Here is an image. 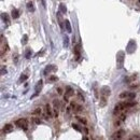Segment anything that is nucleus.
Here are the masks:
<instances>
[{
  "label": "nucleus",
  "instance_id": "14",
  "mask_svg": "<svg viewBox=\"0 0 140 140\" xmlns=\"http://www.w3.org/2000/svg\"><path fill=\"white\" fill-rule=\"evenodd\" d=\"M56 70V68L54 67V65H51V66H47L46 68H45V70H44V74H47V72H52V71H55Z\"/></svg>",
  "mask_w": 140,
  "mask_h": 140
},
{
  "label": "nucleus",
  "instance_id": "26",
  "mask_svg": "<svg viewBox=\"0 0 140 140\" xmlns=\"http://www.w3.org/2000/svg\"><path fill=\"white\" fill-rule=\"evenodd\" d=\"M6 73V67L2 66V67H1V74H2V75H4Z\"/></svg>",
  "mask_w": 140,
  "mask_h": 140
},
{
  "label": "nucleus",
  "instance_id": "18",
  "mask_svg": "<svg viewBox=\"0 0 140 140\" xmlns=\"http://www.w3.org/2000/svg\"><path fill=\"white\" fill-rule=\"evenodd\" d=\"M27 9L30 11V12H34V3H32V2H28V3H27Z\"/></svg>",
  "mask_w": 140,
  "mask_h": 140
},
{
  "label": "nucleus",
  "instance_id": "30",
  "mask_svg": "<svg viewBox=\"0 0 140 140\" xmlns=\"http://www.w3.org/2000/svg\"><path fill=\"white\" fill-rule=\"evenodd\" d=\"M50 81H57V78H56V77H52V78H50Z\"/></svg>",
  "mask_w": 140,
  "mask_h": 140
},
{
  "label": "nucleus",
  "instance_id": "23",
  "mask_svg": "<svg viewBox=\"0 0 140 140\" xmlns=\"http://www.w3.org/2000/svg\"><path fill=\"white\" fill-rule=\"evenodd\" d=\"M32 121H34V123H36V124H40L41 123L40 118H32Z\"/></svg>",
  "mask_w": 140,
  "mask_h": 140
},
{
  "label": "nucleus",
  "instance_id": "8",
  "mask_svg": "<svg viewBox=\"0 0 140 140\" xmlns=\"http://www.w3.org/2000/svg\"><path fill=\"white\" fill-rule=\"evenodd\" d=\"M125 135V130L124 129H120V130L115 131L113 135L111 136V139H122Z\"/></svg>",
  "mask_w": 140,
  "mask_h": 140
},
{
  "label": "nucleus",
  "instance_id": "16",
  "mask_svg": "<svg viewBox=\"0 0 140 140\" xmlns=\"http://www.w3.org/2000/svg\"><path fill=\"white\" fill-rule=\"evenodd\" d=\"M18 16H19L18 10H16V9H13V10H12V17L15 19V18H18Z\"/></svg>",
  "mask_w": 140,
  "mask_h": 140
},
{
  "label": "nucleus",
  "instance_id": "9",
  "mask_svg": "<svg viewBox=\"0 0 140 140\" xmlns=\"http://www.w3.org/2000/svg\"><path fill=\"white\" fill-rule=\"evenodd\" d=\"M13 129H14V126H13L12 124H6L3 126V129H2V131H3L4 134H9V133H12Z\"/></svg>",
  "mask_w": 140,
  "mask_h": 140
},
{
  "label": "nucleus",
  "instance_id": "25",
  "mask_svg": "<svg viewBox=\"0 0 140 140\" xmlns=\"http://www.w3.org/2000/svg\"><path fill=\"white\" fill-rule=\"evenodd\" d=\"M68 40H69V39H68V37H65V38H64V46H68Z\"/></svg>",
  "mask_w": 140,
  "mask_h": 140
},
{
  "label": "nucleus",
  "instance_id": "10",
  "mask_svg": "<svg viewBox=\"0 0 140 140\" xmlns=\"http://www.w3.org/2000/svg\"><path fill=\"white\" fill-rule=\"evenodd\" d=\"M124 53L123 52H120L118 53V68H122L123 67V60H124Z\"/></svg>",
  "mask_w": 140,
  "mask_h": 140
},
{
  "label": "nucleus",
  "instance_id": "19",
  "mask_svg": "<svg viewBox=\"0 0 140 140\" xmlns=\"http://www.w3.org/2000/svg\"><path fill=\"white\" fill-rule=\"evenodd\" d=\"M59 10L62 11L64 14H66V12H67V10H66V8H65V6L62 3H60V6H59Z\"/></svg>",
  "mask_w": 140,
  "mask_h": 140
},
{
  "label": "nucleus",
  "instance_id": "13",
  "mask_svg": "<svg viewBox=\"0 0 140 140\" xmlns=\"http://www.w3.org/2000/svg\"><path fill=\"white\" fill-rule=\"evenodd\" d=\"M32 114H34V115H37V116H40V115H42L43 114V111H42V109H41L40 107H38V108H36V109L34 110Z\"/></svg>",
  "mask_w": 140,
  "mask_h": 140
},
{
  "label": "nucleus",
  "instance_id": "24",
  "mask_svg": "<svg viewBox=\"0 0 140 140\" xmlns=\"http://www.w3.org/2000/svg\"><path fill=\"white\" fill-rule=\"evenodd\" d=\"M72 127L75 129V130H78V131H82V128H80L79 125H77V124H72Z\"/></svg>",
  "mask_w": 140,
  "mask_h": 140
},
{
  "label": "nucleus",
  "instance_id": "28",
  "mask_svg": "<svg viewBox=\"0 0 140 140\" xmlns=\"http://www.w3.org/2000/svg\"><path fill=\"white\" fill-rule=\"evenodd\" d=\"M27 78H28L27 75H22L21 79H19V81H21V82H22V81H25V80H27Z\"/></svg>",
  "mask_w": 140,
  "mask_h": 140
},
{
  "label": "nucleus",
  "instance_id": "29",
  "mask_svg": "<svg viewBox=\"0 0 140 140\" xmlns=\"http://www.w3.org/2000/svg\"><path fill=\"white\" fill-rule=\"evenodd\" d=\"M57 93H58V95H62V87H58L57 88Z\"/></svg>",
  "mask_w": 140,
  "mask_h": 140
},
{
  "label": "nucleus",
  "instance_id": "7",
  "mask_svg": "<svg viewBox=\"0 0 140 140\" xmlns=\"http://www.w3.org/2000/svg\"><path fill=\"white\" fill-rule=\"evenodd\" d=\"M59 102H58L57 99H54L53 100V115L54 118H57L58 113H59Z\"/></svg>",
  "mask_w": 140,
  "mask_h": 140
},
{
  "label": "nucleus",
  "instance_id": "15",
  "mask_svg": "<svg viewBox=\"0 0 140 140\" xmlns=\"http://www.w3.org/2000/svg\"><path fill=\"white\" fill-rule=\"evenodd\" d=\"M74 54L77 55V59H79L80 58V44L74 46Z\"/></svg>",
  "mask_w": 140,
  "mask_h": 140
},
{
  "label": "nucleus",
  "instance_id": "12",
  "mask_svg": "<svg viewBox=\"0 0 140 140\" xmlns=\"http://www.w3.org/2000/svg\"><path fill=\"white\" fill-rule=\"evenodd\" d=\"M42 85H43V82H42V80H40V81L37 83L36 87H34V90H36V95L41 90V88H42Z\"/></svg>",
  "mask_w": 140,
  "mask_h": 140
},
{
  "label": "nucleus",
  "instance_id": "1",
  "mask_svg": "<svg viewBox=\"0 0 140 140\" xmlns=\"http://www.w3.org/2000/svg\"><path fill=\"white\" fill-rule=\"evenodd\" d=\"M121 99H125V100H133L136 98V93L135 92H123L120 94Z\"/></svg>",
  "mask_w": 140,
  "mask_h": 140
},
{
  "label": "nucleus",
  "instance_id": "31",
  "mask_svg": "<svg viewBox=\"0 0 140 140\" xmlns=\"http://www.w3.org/2000/svg\"><path fill=\"white\" fill-rule=\"evenodd\" d=\"M129 139H139V137L138 136H134V137H130Z\"/></svg>",
  "mask_w": 140,
  "mask_h": 140
},
{
  "label": "nucleus",
  "instance_id": "5",
  "mask_svg": "<svg viewBox=\"0 0 140 140\" xmlns=\"http://www.w3.org/2000/svg\"><path fill=\"white\" fill-rule=\"evenodd\" d=\"M72 96H74V90H73L70 86H67L66 87V94H65V96H64V101L65 102H68L69 99H70Z\"/></svg>",
  "mask_w": 140,
  "mask_h": 140
},
{
  "label": "nucleus",
  "instance_id": "22",
  "mask_svg": "<svg viewBox=\"0 0 140 140\" xmlns=\"http://www.w3.org/2000/svg\"><path fill=\"white\" fill-rule=\"evenodd\" d=\"M27 39H28V36L27 34H24V37H23V40H22V43H23V44H26V43H27Z\"/></svg>",
  "mask_w": 140,
  "mask_h": 140
},
{
  "label": "nucleus",
  "instance_id": "20",
  "mask_svg": "<svg viewBox=\"0 0 140 140\" xmlns=\"http://www.w3.org/2000/svg\"><path fill=\"white\" fill-rule=\"evenodd\" d=\"M30 55H31V50H30V49L26 50V54H25V57H26V58H30Z\"/></svg>",
  "mask_w": 140,
  "mask_h": 140
},
{
  "label": "nucleus",
  "instance_id": "3",
  "mask_svg": "<svg viewBox=\"0 0 140 140\" xmlns=\"http://www.w3.org/2000/svg\"><path fill=\"white\" fill-rule=\"evenodd\" d=\"M126 106H125V102H120L118 103V105L114 107V115H120V114H122V112H124L125 110H126Z\"/></svg>",
  "mask_w": 140,
  "mask_h": 140
},
{
  "label": "nucleus",
  "instance_id": "21",
  "mask_svg": "<svg viewBox=\"0 0 140 140\" xmlns=\"http://www.w3.org/2000/svg\"><path fill=\"white\" fill-rule=\"evenodd\" d=\"M2 18H3V21L6 22V23H10V21H9V16H8V14H2Z\"/></svg>",
  "mask_w": 140,
  "mask_h": 140
},
{
  "label": "nucleus",
  "instance_id": "27",
  "mask_svg": "<svg viewBox=\"0 0 140 140\" xmlns=\"http://www.w3.org/2000/svg\"><path fill=\"white\" fill-rule=\"evenodd\" d=\"M84 131V134H85V135H88V130H87V128H86V127H82V133H83Z\"/></svg>",
  "mask_w": 140,
  "mask_h": 140
},
{
  "label": "nucleus",
  "instance_id": "32",
  "mask_svg": "<svg viewBox=\"0 0 140 140\" xmlns=\"http://www.w3.org/2000/svg\"><path fill=\"white\" fill-rule=\"evenodd\" d=\"M137 6H140V0H138V1H137Z\"/></svg>",
  "mask_w": 140,
  "mask_h": 140
},
{
  "label": "nucleus",
  "instance_id": "6",
  "mask_svg": "<svg viewBox=\"0 0 140 140\" xmlns=\"http://www.w3.org/2000/svg\"><path fill=\"white\" fill-rule=\"evenodd\" d=\"M100 94H101V100H103V105L106 103V99H107V97L109 96L110 94H111V90H110V88L109 87H107V86H103L102 88H101V92H100Z\"/></svg>",
  "mask_w": 140,
  "mask_h": 140
},
{
  "label": "nucleus",
  "instance_id": "17",
  "mask_svg": "<svg viewBox=\"0 0 140 140\" xmlns=\"http://www.w3.org/2000/svg\"><path fill=\"white\" fill-rule=\"evenodd\" d=\"M77 120L79 121V122H81L83 125H86V124H87V121H86L85 118H82V116H79V115H78V116H77Z\"/></svg>",
  "mask_w": 140,
  "mask_h": 140
},
{
  "label": "nucleus",
  "instance_id": "4",
  "mask_svg": "<svg viewBox=\"0 0 140 140\" xmlns=\"http://www.w3.org/2000/svg\"><path fill=\"white\" fill-rule=\"evenodd\" d=\"M43 116H44V118H46V120L54 118V115H53V109L51 108V106H50V105H45Z\"/></svg>",
  "mask_w": 140,
  "mask_h": 140
},
{
  "label": "nucleus",
  "instance_id": "2",
  "mask_svg": "<svg viewBox=\"0 0 140 140\" xmlns=\"http://www.w3.org/2000/svg\"><path fill=\"white\" fill-rule=\"evenodd\" d=\"M15 125H16L17 127H19V128H23L24 130H27L28 126H29L28 121L26 120V118H18V120H16L15 121Z\"/></svg>",
  "mask_w": 140,
  "mask_h": 140
},
{
  "label": "nucleus",
  "instance_id": "11",
  "mask_svg": "<svg viewBox=\"0 0 140 140\" xmlns=\"http://www.w3.org/2000/svg\"><path fill=\"white\" fill-rule=\"evenodd\" d=\"M64 25H65V28H66L67 32H72V28H71V25H70V22L69 21H65L64 22Z\"/></svg>",
  "mask_w": 140,
  "mask_h": 140
}]
</instances>
